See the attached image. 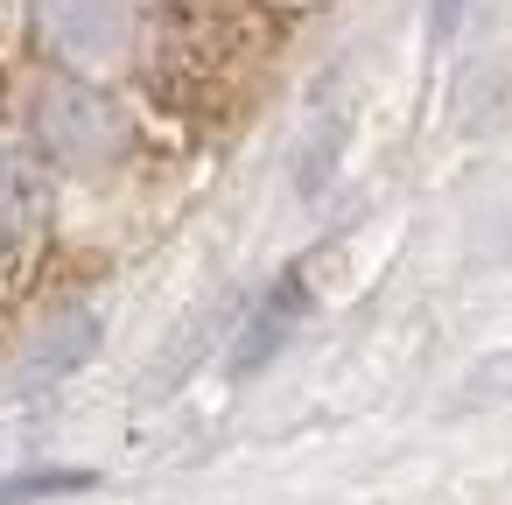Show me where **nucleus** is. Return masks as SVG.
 <instances>
[{"label":"nucleus","instance_id":"f257e3e1","mask_svg":"<svg viewBox=\"0 0 512 505\" xmlns=\"http://www.w3.org/2000/svg\"><path fill=\"white\" fill-rule=\"evenodd\" d=\"M36 127H43V148H50L57 169H99L120 148V113L99 92H85V85H57L43 99V120Z\"/></svg>","mask_w":512,"mask_h":505},{"label":"nucleus","instance_id":"39448f33","mask_svg":"<svg viewBox=\"0 0 512 505\" xmlns=\"http://www.w3.org/2000/svg\"><path fill=\"white\" fill-rule=\"evenodd\" d=\"M463 22V0H435V36H449Z\"/></svg>","mask_w":512,"mask_h":505},{"label":"nucleus","instance_id":"7ed1b4c3","mask_svg":"<svg viewBox=\"0 0 512 505\" xmlns=\"http://www.w3.org/2000/svg\"><path fill=\"white\" fill-rule=\"evenodd\" d=\"M43 218H50V183H43V169L22 162V155H0V253L29 246V239L43 232Z\"/></svg>","mask_w":512,"mask_h":505},{"label":"nucleus","instance_id":"f03ea898","mask_svg":"<svg viewBox=\"0 0 512 505\" xmlns=\"http://www.w3.org/2000/svg\"><path fill=\"white\" fill-rule=\"evenodd\" d=\"M302 309H309V288H302V267H288V274L267 288V302L253 309V323L239 330V351H232V365H225V372H232V379H253V372H260V365L295 337Z\"/></svg>","mask_w":512,"mask_h":505},{"label":"nucleus","instance_id":"20e7f679","mask_svg":"<svg viewBox=\"0 0 512 505\" xmlns=\"http://www.w3.org/2000/svg\"><path fill=\"white\" fill-rule=\"evenodd\" d=\"M99 477L92 470H57V463H43V470H15V477H0V505H43V498H78V491H92Z\"/></svg>","mask_w":512,"mask_h":505}]
</instances>
